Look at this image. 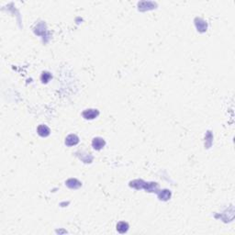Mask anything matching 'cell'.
Here are the masks:
<instances>
[{
    "label": "cell",
    "instance_id": "obj_1",
    "mask_svg": "<svg viewBox=\"0 0 235 235\" xmlns=\"http://www.w3.org/2000/svg\"><path fill=\"white\" fill-rule=\"evenodd\" d=\"M99 115V112L97 109H86L83 112V117L86 119H93Z\"/></svg>",
    "mask_w": 235,
    "mask_h": 235
},
{
    "label": "cell",
    "instance_id": "obj_2",
    "mask_svg": "<svg viewBox=\"0 0 235 235\" xmlns=\"http://www.w3.org/2000/svg\"><path fill=\"white\" fill-rule=\"evenodd\" d=\"M79 142V138L74 134H71L65 139V144L68 146H73L75 145Z\"/></svg>",
    "mask_w": 235,
    "mask_h": 235
},
{
    "label": "cell",
    "instance_id": "obj_3",
    "mask_svg": "<svg viewBox=\"0 0 235 235\" xmlns=\"http://www.w3.org/2000/svg\"><path fill=\"white\" fill-rule=\"evenodd\" d=\"M37 131H38V134L41 136V137H47L50 132L49 127H47L46 125H40L38 127Z\"/></svg>",
    "mask_w": 235,
    "mask_h": 235
},
{
    "label": "cell",
    "instance_id": "obj_4",
    "mask_svg": "<svg viewBox=\"0 0 235 235\" xmlns=\"http://www.w3.org/2000/svg\"><path fill=\"white\" fill-rule=\"evenodd\" d=\"M92 145L94 147V149L96 150H100L104 147L105 145V141L101 138H95L93 140V142H92Z\"/></svg>",
    "mask_w": 235,
    "mask_h": 235
},
{
    "label": "cell",
    "instance_id": "obj_5",
    "mask_svg": "<svg viewBox=\"0 0 235 235\" xmlns=\"http://www.w3.org/2000/svg\"><path fill=\"white\" fill-rule=\"evenodd\" d=\"M129 229V225L127 222H124V221H120L117 224V230L118 233H124L128 231Z\"/></svg>",
    "mask_w": 235,
    "mask_h": 235
},
{
    "label": "cell",
    "instance_id": "obj_6",
    "mask_svg": "<svg viewBox=\"0 0 235 235\" xmlns=\"http://www.w3.org/2000/svg\"><path fill=\"white\" fill-rule=\"evenodd\" d=\"M170 196H171V193L168 190H163L162 193L159 194L160 199H164V200H167L168 199L170 198Z\"/></svg>",
    "mask_w": 235,
    "mask_h": 235
},
{
    "label": "cell",
    "instance_id": "obj_7",
    "mask_svg": "<svg viewBox=\"0 0 235 235\" xmlns=\"http://www.w3.org/2000/svg\"><path fill=\"white\" fill-rule=\"evenodd\" d=\"M51 78V75L50 74V73L48 72H45V73H42V75H41V81L43 83H47L49 80Z\"/></svg>",
    "mask_w": 235,
    "mask_h": 235
}]
</instances>
